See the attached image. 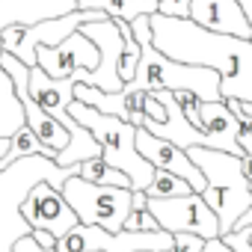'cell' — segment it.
<instances>
[{"label": "cell", "mask_w": 252, "mask_h": 252, "mask_svg": "<svg viewBox=\"0 0 252 252\" xmlns=\"http://www.w3.org/2000/svg\"><path fill=\"white\" fill-rule=\"evenodd\" d=\"M21 217L27 220L30 228H42L48 234H54L57 240L77 225V214L68 208V202L63 199V193L51 184H36L24 205H21Z\"/></svg>", "instance_id": "11"}, {"label": "cell", "mask_w": 252, "mask_h": 252, "mask_svg": "<svg viewBox=\"0 0 252 252\" xmlns=\"http://www.w3.org/2000/svg\"><path fill=\"white\" fill-rule=\"evenodd\" d=\"M249 190H252V184H249ZM249 225H252V205H249V208H246V214L234 222V228H231V231H240V228H249Z\"/></svg>", "instance_id": "28"}, {"label": "cell", "mask_w": 252, "mask_h": 252, "mask_svg": "<svg viewBox=\"0 0 252 252\" xmlns=\"http://www.w3.org/2000/svg\"><path fill=\"white\" fill-rule=\"evenodd\" d=\"M187 9H190V0H160L158 3V12L172 18H187Z\"/></svg>", "instance_id": "24"}, {"label": "cell", "mask_w": 252, "mask_h": 252, "mask_svg": "<svg viewBox=\"0 0 252 252\" xmlns=\"http://www.w3.org/2000/svg\"><path fill=\"white\" fill-rule=\"evenodd\" d=\"M187 18L211 33H220V36L252 39L249 18L237 0H190Z\"/></svg>", "instance_id": "14"}, {"label": "cell", "mask_w": 252, "mask_h": 252, "mask_svg": "<svg viewBox=\"0 0 252 252\" xmlns=\"http://www.w3.org/2000/svg\"><path fill=\"white\" fill-rule=\"evenodd\" d=\"M140 252H149V249H140Z\"/></svg>", "instance_id": "33"}, {"label": "cell", "mask_w": 252, "mask_h": 252, "mask_svg": "<svg viewBox=\"0 0 252 252\" xmlns=\"http://www.w3.org/2000/svg\"><path fill=\"white\" fill-rule=\"evenodd\" d=\"M36 65L48 77H54V80L71 77V71H80V68L95 71V65H98V48L80 30H74L57 48H36Z\"/></svg>", "instance_id": "12"}, {"label": "cell", "mask_w": 252, "mask_h": 252, "mask_svg": "<svg viewBox=\"0 0 252 252\" xmlns=\"http://www.w3.org/2000/svg\"><path fill=\"white\" fill-rule=\"evenodd\" d=\"M107 15L98 12V9H74V12H65V15H57V18H45L39 24H30L24 27L21 33V42L18 48L12 51V57H18L24 65H36V48H57L63 39H68L80 24H89V21H104Z\"/></svg>", "instance_id": "9"}, {"label": "cell", "mask_w": 252, "mask_h": 252, "mask_svg": "<svg viewBox=\"0 0 252 252\" xmlns=\"http://www.w3.org/2000/svg\"><path fill=\"white\" fill-rule=\"evenodd\" d=\"M199 116H202V134L208 137V149L243 158V149L237 146V116L228 110L225 101H202Z\"/></svg>", "instance_id": "15"}, {"label": "cell", "mask_w": 252, "mask_h": 252, "mask_svg": "<svg viewBox=\"0 0 252 252\" xmlns=\"http://www.w3.org/2000/svg\"><path fill=\"white\" fill-rule=\"evenodd\" d=\"M77 175H80L83 181H89V184H101V187H128V190H131L128 175L119 172V169H113V166H107L101 158H92V160L77 163Z\"/></svg>", "instance_id": "18"}, {"label": "cell", "mask_w": 252, "mask_h": 252, "mask_svg": "<svg viewBox=\"0 0 252 252\" xmlns=\"http://www.w3.org/2000/svg\"><path fill=\"white\" fill-rule=\"evenodd\" d=\"M27 155H45V158H57V152L54 149H48V146H42L39 143V137L27 128V125H21V128L9 137V149H6V155L0 158V169L3 166H9V163H15V160H21V158H27Z\"/></svg>", "instance_id": "17"}, {"label": "cell", "mask_w": 252, "mask_h": 252, "mask_svg": "<svg viewBox=\"0 0 252 252\" xmlns=\"http://www.w3.org/2000/svg\"><path fill=\"white\" fill-rule=\"evenodd\" d=\"M113 21H116V18H113ZM116 24H119L122 39H125L122 57H119V77H122V83H131V80H134V71H137V63H140V45H137V39L131 36L128 21H116Z\"/></svg>", "instance_id": "20"}, {"label": "cell", "mask_w": 252, "mask_h": 252, "mask_svg": "<svg viewBox=\"0 0 252 252\" xmlns=\"http://www.w3.org/2000/svg\"><path fill=\"white\" fill-rule=\"evenodd\" d=\"M240 169H243V178L252 184V155H243L240 158Z\"/></svg>", "instance_id": "29"}, {"label": "cell", "mask_w": 252, "mask_h": 252, "mask_svg": "<svg viewBox=\"0 0 252 252\" xmlns=\"http://www.w3.org/2000/svg\"><path fill=\"white\" fill-rule=\"evenodd\" d=\"M63 199L68 202V208L77 214V222L83 225H98L104 231H122L125 217L131 214L134 205V190L128 187H101V184H89L80 175L65 178L63 184Z\"/></svg>", "instance_id": "7"}, {"label": "cell", "mask_w": 252, "mask_h": 252, "mask_svg": "<svg viewBox=\"0 0 252 252\" xmlns=\"http://www.w3.org/2000/svg\"><path fill=\"white\" fill-rule=\"evenodd\" d=\"M77 30L98 48V65L92 71V83L89 86H95L101 92H122L125 83L119 77V57H122L125 39L119 33V24L113 18H104V21L80 24Z\"/></svg>", "instance_id": "10"}, {"label": "cell", "mask_w": 252, "mask_h": 252, "mask_svg": "<svg viewBox=\"0 0 252 252\" xmlns=\"http://www.w3.org/2000/svg\"><path fill=\"white\" fill-rule=\"evenodd\" d=\"M152 45L178 63L202 65L220 74V95L222 101L252 104V39L220 36L211 33L190 18L172 15H149Z\"/></svg>", "instance_id": "1"}, {"label": "cell", "mask_w": 252, "mask_h": 252, "mask_svg": "<svg viewBox=\"0 0 252 252\" xmlns=\"http://www.w3.org/2000/svg\"><path fill=\"white\" fill-rule=\"evenodd\" d=\"M77 9V0H0V33L9 24H39L45 18H57ZM0 57H3V42H0ZM24 125V110L15 98V86L9 74L0 65V137L9 140Z\"/></svg>", "instance_id": "6"}, {"label": "cell", "mask_w": 252, "mask_h": 252, "mask_svg": "<svg viewBox=\"0 0 252 252\" xmlns=\"http://www.w3.org/2000/svg\"><path fill=\"white\" fill-rule=\"evenodd\" d=\"M131 36L140 45V63L134 71V80L125 83L128 92H193L199 101H222L220 95V74L202 65H187L178 60L163 57L152 45L149 15H137L131 24Z\"/></svg>", "instance_id": "2"}, {"label": "cell", "mask_w": 252, "mask_h": 252, "mask_svg": "<svg viewBox=\"0 0 252 252\" xmlns=\"http://www.w3.org/2000/svg\"><path fill=\"white\" fill-rule=\"evenodd\" d=\"M187 155L205 175L202 199L214 211V217L220 222V237H222L234 228V222L252 205V190H249V181L243 178L240 158L217 152V149H205V146L187 149Z\"/></svg>", "instance_id": "5"}, {"label": "cell", "mask_w": 252, "mask_h": 252, "mask_svg": "<svg viewBox=\"0 0 252 252\" xmlns=\"http://www.w3.org/2000/svg\"><path fill=\"white\" fill-rule=\"evenodd\" d=\"M202 246H205V240L196 234H172V246L163 252H202Z\"/></svg>", "instance_id": "23"}, {"label": "cell", "mask_w": 252, "mask_h": 252, "mask_svg": "<svg viewBox=\"0 0 252 252\" xmlns=\"http://www.w3.org/2000/svg\"><path fill=\"white\" fill-rule=\"evenodd\" d=\"M30 234L36 237L39 246H45V249H57V237H54V234H48V231H42V228H33Z\"/></svg>", "instance_id": "26"}, {"label": "cell", "mask_w": 252, "mask_h": 252, "mask_svg": "<svg viewBox=\"0 0 252 252\" xmlns=\"http://www.w3.org/2000/svg\"><path fill=\"white\" fill-rule=\"evenodd\" d=\"M68 116L95 137V143L101 146V160L128 175L134 193H143L152 184L155 166L149 160H143L137 152V125L125 122L119 116H104L83 101H71Z\"/></svg>", "instance_id": "4"}, {"label": "cell", "mask_w": 252, "mask_h": 252, "mask_svg": "<svg viewBox=\"0 0 252 252\" xmlns=\"http://www.w3.org/2000/svg\"><path fill=\"white\" fill-rule=\"evenodd\" d=\"M172 98H175V104L181 107V113L190 119V125H196V128L202 131V116H199V104H202V101H199L193 92H184V89H181V92H172Z\"/></svg>", "instance_id": "22"}, {"label": "cell", "mask_w": 252, "mask_h": 252, "mask_svg": "<svg viewBox=\"0 0 252 252\" xmlns=\"http://www.w3.org/2000/svg\"><path fill=\"white\" fill-rule=\"evenodd\" d=\"M71 175H77V163L60 166L54 158H45V155H27L0 169V252H12L15 240L33 231L21 217V205L27 193L36 184H51L63 190L65 178Z\"/></svg>", "instance_id": "3"}, {"label": "cell", "mask_w": 252, "mask_h": 252, "mask_svg": "<svg viewBox=\"0 0 252 252\" xmlns=\"http://www.w3.org/2000/svg\"><path fill=\"white\" fill-rule=\"evenodd\" d=\"M160 0H77V9H98L116 21H134L137 15H155Z\"/></svg>", "instance_id": "16"}, {"label": "cell", "mask_w": 252, "mask_h": 252, "mask_svg": "<svg viewBox=\"0 0 252 252\" xmlns=\"http://www.w3.org/2000/svg\"><path fill=\"white\" fill-rule=\"evenodd\" d=\"M146 208L169 234H196L202 240L220 237V222L202 193H187L175 199H146Z\"/></svg>", "instance_id": "8"}, {"label": "cell", "mask_w": 252, "mask_h": 252, "mask_svg": "<svg viewBox=\"0 0 252 252\" xmlns=\"http://www.w3.org/2000/svg\"><path fill=\"white\" fill-rule=\"evenodd\" d=\"M237 3L243 6V12H246V18H249V27H252V0H237Z\"/></svg>", "instance_id": "30"}, {"label": "cell", "mask_w": 252, "mask_h": 252, "mask_svg": "<svg viewBox=\"0 0 252 252\" xmlns=\"http://www.w3.org/2000/svg\"><path fill=\"white\" fill-rule=\"evenodd\" d=\"M6 149H9V140H3V137H0V158L6 155Z\"/></svg>", "instance_id": "31"}, {"label": "cell", "mask_w": 252, "mask_h": 252, "mask_svg": "<svg viewBox=\"0 0 252 252\" xmlns=\"http://www.w3.org/2000/svg\"><path fill=\"white\" fill-rule=\"evenodd\" d=\"M240 107H243V113H249V116H252V104H240Z\"/></svg>", "instance_id": "32"}, {"label": "cell", "mask_w": 252, "mask_h": 252, "mask_svg": "<svg viewBox=\"0 0 252 252\" xmlns=\"http://www.w3.org/2000/svg\"><path fill=\"white\" fill-rule=\"evenodd\" d=\"M12 252H57V249H45V246H39V243H36V237H33V234H24V237H18V240H15Z\"/></svg>", "instance_id": "25"}, {"label": "cell", "mask_w": 252, "mask_h": 252, "mask_svg": "<svg viewBox=\"0 0 252 252\" xmlns=\"http://www.w3.org/2000/svg\"><path fill=\"white\" fill-rule=\"evenodd\" d=\"M202 252H231V249L222 243V237H211V240H205Z\"/></svg>", "instance_id": "27"}, {"label": "cell", "mask_w": 252, "mask_h": 252, "mask_svg": "<svg viewBox=\"0 0 252 252\" xmlns=\"http://www.w3.org/2000/svg\"><path fill=\"white\" fill-rule=\"evenodd\" d=\"M125 231H158V220L152 217V211L143 205V208H131V214L125 217Z\"/></svg>", "instance_id": "21"}, {"label": "cell", "mask_w": 252, "mask_h": 252, "mask_svg": "<svg viewBox=\"0 0 252 252\" xmlns=\"http://www.w3.org/2000/svg\"><path fill=\"white\" fill-rule=\"evenodd\" d=\"M143 193H146V199H175V196H187L193 190H190V184L184 178H178V175H172L166 169H155L152 184Z\"/></svg>", "instance_id": "19"}, {"label": "cell", "mask_w": 252, "mask_h": 252, "mask_svg": "<svg viewBox=\"0 0 252 252\" xmlns=\"http://www.w3.org/2000/svg\"><path fill=\"white\" fill-rule=\"evenodd\" d=\"M137 152H140V158L149 160L155 169H166V172L184 178L193 193H202V190H205V175L199 172V166L190 160V155H187L184 149H178V146H172V143L155 137V134L146 131V128H137Z\"/></svg>", "instance_id": "13"}]
</instances>
